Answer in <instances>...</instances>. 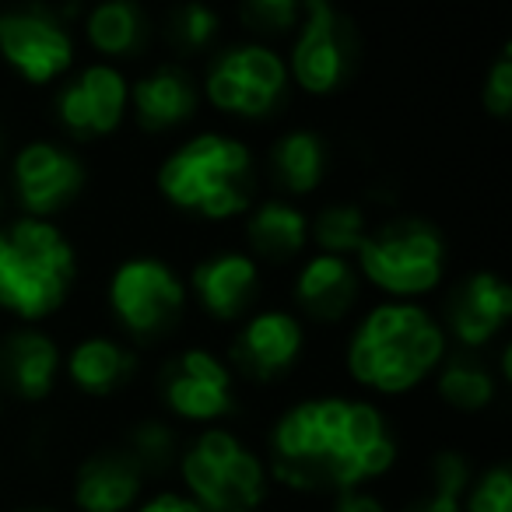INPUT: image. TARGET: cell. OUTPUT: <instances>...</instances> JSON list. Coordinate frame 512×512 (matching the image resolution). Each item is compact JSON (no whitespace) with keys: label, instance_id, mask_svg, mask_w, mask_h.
Segmentation results:
<instances>
[{"label":"cell","instance_id":"1","mask_svg":"<svg viewBox=\"0 0 512 512\" xmlns=\"http://www.w3.org/2000/svg\"><path fill=\"white\" fill-rule=\"evenodd\" d=\"M271 463L274 477L295 491H348L390 474L397 439L372 400L309 397L278 418Z\"/></svg>","mask_w":512,"mask_h":512},{"label":"cell","instance_id":"2","mask_svg":"<svg viewBox=\"0 0 512 512\" xmlns=\"http://www.w3.org/2000/svg\"><path fill=\"white\" fill-rule=\"evenodd\" d=\"M449 337L439 316L421 302H379L362 313L348 337L344 365L358 386L383 397L411 393L439 369Z\"/></svg>","mask_w":512,"mask_h":512},{"label":"cell","instance_id":"3","mask_svg":"<svg viewBox=\"0 0 512 512\" xmlns=\"http://www.w3.org/2000/svg\"><path fill=\"white\" fill-rule=\"evenodd\" d=\"M155 186L172 211L197 221H232L256 204L253 148L225 130H200L162 158Z\"/></svg>","mask_w":512,"mask_h":512},{"label":"cell","instance_id":"4","mask_svg":"<svg viewBox=\"0 0 512 512\" xmlns=\"http://www.w3.org/2000/svg\"><path fill=\"white\" fill-rule=\"evenodd\" d=\"M78 271V249L57 221H0V313L25 327L53 320L71 302Z\"/></svg>","mask_w":512,"mask_h":512},{"label":"cell","instance_id":"5","mask_svg":"<svg viewBox=\"0 0 512 512\" xmlns=\"http://www.w3.org/2000/svg\"><path fill=\"white\" fill-rule=\"evenodd\" d=\"M355 271L390 302H421L446 281L449 249L432 221L404 214L372 225L355 253Z\"/></svg>","mask_w":512,"mask_h":512},{"label":"cell","instance_id":"6","mask_svg":"<svg viewBox=\"0 0 512 512\" xmlns=\"http://www.w3.org/2000/svg\"><path fill=\"white\" fill-rule=\"evenodd\" d=\"M106 306L127 341H165L169 334H176L190 309L186 278L162 256H127L113 267L106 281Z\"/></svg>","mask_w":512,"mask_h":512},{"label":"cell","instance_id":"7","mask_svg":"<svg viewBox=\"0 0 512 512\" xmlns=\"http://www.w3.org/2000/svg\"><path fill=\"white\" fill-rule=\"evenodd\" d=\"M179 474L204 512H253L267 498L264 460L228 428H204L179 453Z\"/></svg>","mask_w":512,"mask_h":512},{"label":"cell","instance_id":"8","mask_svg":"<svg viewBox=\"0 0 512 512\" xmlns=\"http://www.w3.org/2000/svg\"><path fill=\"white\" fill-rule=\"evenodd\" d=\"M200 95L211 109L232 120H267L292 95L288 64L271 43L246 39L211 53L200 78Z\"/></svg>","mask_w":512,"mask_h":512},{"label":"cell","instance_id":"9","mask_svg":"<svg viewBox=\"0 0 512 512\" xmlns=\"http://www.w3.org/2000/svg\"><path fill=\"white\" fill-rule=\"evenodd\" d=\"M78 43L64 15L46 4L0 8V64L32 88H50L74 71Z\"/></svg>","mask_w":512,"mask_h":512},{"label":"cell","instance_id":"10","mask_svg":"<svg viewBox=\"0 0 512 512\" xmlns=\"http://www.w3.org/2000/svg\"><path fill=\"white\" fill-rule=\"evenodd\" d=\"M11 193L22 214L53 221L81 200L88 186V165L71 144L36 137L11 151Z\"/></svg>","mask_w":512,"mask_h":512},{"label":"cell","instance_id":"11","mask_svg":"<svg viewBox=\"0 0 512 512\" xmlns=\"http://www.w3.org/2000/svg\"><path fill=\"white\" fill-rule=\"evenodd\" d=\"M127 99V71L106 60H92L67 74L64 85L53 92V116L71 141H106L127 123Z\"/></svg>","mask_w":512,"mask_h":512},{"label":"cell","instance_id":"12","mask_svg":"<svg viewBox=\"0 0 512 512\" xmlns=\"http://www.w3.org/2000/svg\"><path fill=\"white\" fill-rule=\"evenodd\" d=\"M158 393L179 421L214 425L235 411V372L211 348H183L162 365Z\"/></svg>","mask_w":512,"mask_h":512},{"label":"cell","instance_id":"13","mask_svg":"<svg viewBox=\"0 0 512 512\" xmlns=\"http://www.w3.org/2000/svg\"><path fill=\"white\" fill-rule=\"evenodd\" d=\"M306 355V320L292 309H253L246 320L235 323L228 341V369L253 383H278Z\"/></svg>","mask_w":512,"mask_h":512},{"label":"cell","instance_id":"14","mask_svg":"<svg viewBox=\"0 0 512 512\" xmlns=\"http://www.w3.org/2000/svg\"><path fill=\"white\" fill-rule=\"evenodd\" d=\"M292 36V53L285 60L292 85L313 99L334 95L348 71L344 22L334 0H302V15Z\"/></svg>","mask_w":512,"mask_h":512},{"label":"cell","instance_id":"15","mask_svg":"<svg viewBox=\"0 0 512 512\" xmlns=\"http://www.w3.org/2000/svg\"><path fill=\"white\" fill-rule=\"evenodd\" d=\"M264 292V264L246 249H214L200 256L186 274L190 302L214 323H239L253 309H260Z\"/></svg>","mask_w":512,"mask_h":512},{"label":"cell","instance_id":"16","mask_svg":"<svg viewBox=\"0 0 512 512\" xmlns=\"http://www.w3.org/2000/svg\"><path fill=\"white\" fill-rule=\"evenodd\" d=\"M442 330L463 351H484L512 323V285L498 271H470L442 299Z\"/></svg>","mask_w":512,"mask_h":512},{"label":"cell","instance_id":"17","mask_svg":"<svg viewBox=\"0 0 512 512\" xmlns=\"http://www.w3.org/2000/svg\"><path fill=\"white\" fill-rule=\"evenodd\" d=\"M200 78L186 64L162 60L137 78H130L127 120L148 137H165L183 130L200 113Z\"/></svg>","mask_w":512,"mask_h":512},{"label":"cell","instance_id":"18","mask_svg":"<svg viewBox=\"0 0 512 512\" xmlns=\"http://www.w3.org/2000/svg\"><path fill=\"white\" fill-rule=\"evenodd\" d=\"M358 292L362 278L351 256L309 249L292 278V313L313 323H341L358 306Z\"/></svg>","mask_w":512,"mask_h":512},{"label":"cell","instance_id":"19","mask_svg":"<svg viewBox=\"0 0 512 512\" xmlns=\"http://www.w3.org/2000/svg\"><path fill=\"white\" fill-rule=\"evenodd\" d=\"M60 372L64 351L50 330L18 323L11 334L0 337V390H8L11 397L39 404L57 390Z\"/></svg>","mask_w":512,"mask_h":512},{"label":"cell","instance_id":"20","mask_svg":"<svg viewBox=\"0 0 512 512\" xmlns=\"http://www.w3.org/2000/svg\"><path fill=\"white\" fill-rule=\"evenodd\" d=\"M81 39L106 64H130L155 43V18L141 0H92L81 15Z\"/></svg>","mask_w":512,"mask_h":512},{"label":"cell","instance_id":"21","mask_svg":"<svg viewBox=\"0 0 512 512\" xmlns=\"http://www.w3.org/2000/svg\"><path fill=\"white\" fill-rule=\"evenodd\" d=\"M242 239L246 253L260 264H295L309 253V211L288 197H256L242 214Z\"/></svg>","mask_w":512,"mask_h":512},{"label":"cell","instance_id":"22","mask_svg":"<svg viewBox=\"0 0 512 512\" xmlns=\"http://www.w3.org/2000/svg\"><path fill=\"white\" fill-rule=\"evenodd\" d=\"M144 477L127 449H102L74 474V505L78 512H127L141 495Z\"/></svg>","mask_w":512,"mask_h":512},{"label":"cell","instance_id":"23","mask_svg":"<svg viewBox=\"0 0 512 512\" xmlns=\"http://www.w3.org/2000/svg\"><path fill=\"white\" fill-rule=\"evenodd\" d=\"M330 169V151L320 130L292 127L274 137L267 148V176H271L278 197L306 200L323 186Z\"/></svg>","mask_w":512,"mask_h":512},{"label":"cell","instance_id":"24","mask_svg":"<svg viewBox=\"0 0 512 512\" xmlns=\"http://www.w3.org/2000/svg\"><path fill=\"white\" fill-rule=\"evenodd\" d=\"M64 372L74 390H81L85 397H113L134 379L137 355L123 337L88 334L74 341L64 355Z\"/></svg>","mask_w":512,"mask_h":512},{"label":"cell","instance_id":"25","mask_svg":"<svg viewBox=\"0 0 512 512\" xmlns=\"http://www.w3.org/2000/svg\"><path fill=\"white\" fill-rule=\"evenodd\" d=\"M435 376V393L446 407L460 414L488 411L498 397V376L477 351H446Z\"/></svg>","mask_w":512,"mask_h":512},{"label":"cell","instance_id":"26","mask_svg":"<svg viewBox=\"0 0 512 512\" xmlns=\"http://www.w3.org/2000/svg\"><path fill=\"white\" fill-rule=\"evenodd\" d=\"M155 32H162V43L169 46L172 60L186 64V60L211 57L221 36V15L211 0H176L165 11L162 25H155Z\"/></svg>","mask_w":512,"mask_h":512},{"label":"cell","instance_id":"27","mask_svg":"<svg viewBox=\"0 0 512 512\" xmlns=\"http://www.w3.org/2000/svg\"><path fill=\"white\" fill-rule=\"evenodd\" d=\"M372 225L369 214L355 200H334L323 204L316 214H309V246H316V253H334V256H351L362 249V242L369 239Z\"/></svg>","mask_w":512,"mask_h":512},{"label":"cell","instance_id":"28","mask_svg":"<svg viewBox=\"0 0 512 512\" xmlns=\"http://www.w3.org/2000/svg\"><path fill=\"white\" fill-rule=\"evenodd\" d=\"M470 484L467 456L446 449L432 460V495L418 498L407 512H463V491Z\"/></svg>","mask_w":512,"mask_h":512},{"label":"cell","instance_id":"29","mask_svg":"<svg viewBox=\"0 0 512 512\" xmlns=\"http://www.w3.org/2000/svg\"><path fill=\"white\" fill-rule=\"evenodd\" d=\"M123 449L134 456L144 474H162V470H169L179 460V435L169 421L144 418L130 428V439Z\"/></svg>","mask_w":512,"mask_h":512},{"label":"cell","instance_id":"30","mask_svg":"<svg viewBox=\"0 0 512 512\" xmlns=\"http://www.w3.org/2000/svg\"><path fill=\"white\" fill-rule=\"evenodd\" d=\"M302 15V0H239V22L253 32V39L292 36Z\"/></svg>","mask_w":512,"mask_h":512},{"label":"cell","instance_id":"31","mask_svg":"<svg viewBox=\"0 0 512 512\" xmlns=\"http://www.w3.org/2000/svg\"><path fill=\"white\" fill-rule=\"evenodd\" d=\"M463 495H467L463 512H512V470L495 463L481 477H474Z\"/></svg>","mask_w":512,"mask_h":512},{"label":"cell","instance_id":"32","mask_svg":"<svg viewBox=\"0 0 512 512\" xmlns=\"http://www.w3.org/2000/svg\"><path fill=\"white\" fill-rule=\"evenodd\" d=\"M481 106L488 116L505 120L512 113V53L502 50L491 67L484 71V85H481Z\"/></svg>","mask_w":512,"mask_h":512},{"label":"cell","instance_id":"33","mask_svg":"<svg viewBox=\"0 0 512 512\" xmlns=\"http://www.w3.org/2000/svg\"><path fill=\"white\" fill-rule=\"evenodd\" d=\"M334 512H386V505L376 495H369V491L348 488V491H337Z\"/></svg>","mask_w":512,"mask_h":512},{"label":"cell","instance_id":"34","mask_svg":"<svg viewBox=\"0 0 512 512\" xmlns=\"http://www.w3.org/2000/svg\"><path fill=\"white\" fill-rule=\"evenodd\" d=\"M137 512H204L190 495H179V491H162V495L148 498Z\"/></svg>","mask_w":512,"mask_h":512},{"label":"cell","instance_id":"35","mask_svg":"<svg viewBox=\"0 0 512 512\" xmlns=\"http://www.w3.org/2000/svg\"><path fill=\"white\" fill-rule=\"evenodd\" d=\"M8 158V137H4V130H0V162Z\"/></svg>","mask_w":512,"mask_h":512},{"label":"cell","instance_id":"36","mask_svg":"<svg viewBox=\"0 0 512 512\" xmlns=\"http://www.w3.org/2000/svg\"><path fill=\"white\" fill-rule=\"evenodd\" d=\"M18 512H57V509H18Z\"/></svg>","mask_w":512,"mask_h":512},{"label":"cell","instance_id":"37","mask_svg":"<svg viewBox=\"0 0 512 512\" xmlns=\"http://www.w3.org/2000/svg\"><path fill=\"white\" fill-rule=\"evenodd\" d=\"M0 211H4V197H0Z\"/></svg>","mask_w":512,"mask_h":512},{"label":"cell","instance_id":"38","mask_svg":"<svg viewBox=\"0 0 512 512\" xmlns=\"http://www.w3.org/2000/svg\"><path fill=\"white\" fill-rule=\"evenodd\" d=\"M0 8H4V0H0Z\"/></svg>","mask_w":512,"mask_h":512},{"label":"cell","instance_id":"39","mask_svg":"<svg viewBox=\"0 0 512 512\" xmlns=\"http://www.w3.org/2000/svg\"><path fill=\"white\" fill-rule=\"evenodd\" d=\"M74 4H78V0H74ZM88 4H92V0H88Z\"/></svg>","mask_w":512,"mask_h":512}]
</instances>
